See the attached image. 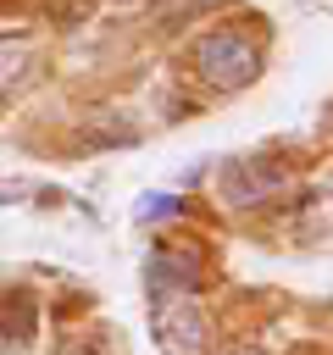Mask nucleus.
<instances>
[{
  "mask_svg": "<svg viewBox=\"0 0 333 355\" xmlns=\"http://www.w3.org/2000/svg\"><path fill=\"white\" fill-rule=\"evenodd\" d=\"M200 277H205V266L194 250H178V244L150 250V288L155 294H189V288H200Z\"/></svg>",
  "mask_w": 333,
  "mask_h": 355,
  "instance_id": "20e7f679",
  "label": "nucleus"
},
{
  "mask_svg": "<svg viewBox=\"0 0 333 355\" xmlns=\"http://www.w3.org/2000/svg\"><path fill=\"white\" fill-rule=\"evenodd\" d=\"M222 189H228L233 205H261V200H272V194L289 189V166L272 161V155H255V161L228 166V183H222Z\"/></svg>",
  "mask_w": 333,
  "mask_h": 355,
  "instance_id": "7ed1b4c3",
  "label": "nucleus"
},
{
  "mask_svg": "<svg viewBox=\"0 0 333 355\" xmlns=\"http://www.w3.org/2000/svg\"><path fill=\"white\" fill-rule=\"evenodd\" d=\"M233 355H266V349H233Z\"/></svg>",
  "mask_w": 333,
  "mask_h": 355,
  "instance_id": "423d86ee",
  "label": "nucleus"
},
{
  "mask_svg": "<svg viewBox=\"0 0 333 355\" xmlns=\"http://www.w3.org/2000/svg\"><path fill=\"white\" fill-rule=\"evenodd\" d=\"M194 67L211 89H244L261 72V44L244 28H216L194 44Z\"/></svg>",
  "mask_w": 333,
  "mask_h": 355,
  "instance_id": "f257e3e1",
  "label": "nucleus"
},
{
  "mask_svg": "<svg viewBox=\"0 0 333 355\" xmlns=\"http://www.w3.org/2000/svg\"><path fill=\"white\" fill-rule=\"evenodd\" d=\"M183 211V200H172V194H144L139 200V216H178Z\"/></svg>",
  "mask_w": 333,
  "mask_h": 355,
  "instance_id": "39448f33",
  "label": "nucleus"
},
{
  "mask_svg": "<svg viewBox=\"0 0 333 355\" xmlns=\"http://www.w3.org/2000/svg\"><path fill=\"white\" fill-rule=\"evenodd\" d=\"M155 344H161L166 355H205V344H211V316H205L189 294H178V300H166V305L155 311Z\"/></svg>",
  "mask_w": 333,
  "mask_h": 355,
  "instance_id": "f03ea898",
  "label": "nucleus"
}]
</instances>
